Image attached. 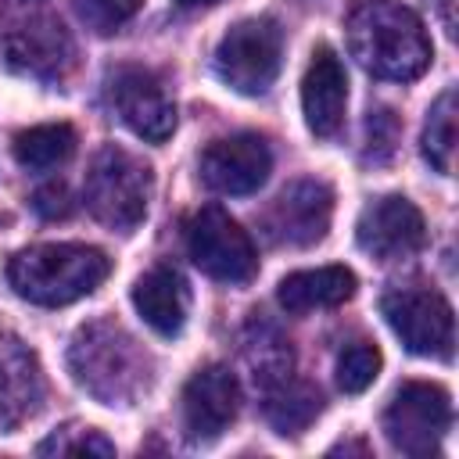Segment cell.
I'll list each match as a JSON object with an SVG mask.
<instances>
[{
  "mask_svg": "<svg viewBox=\"0 0 459 459\" xmlns=\"http://www.w3.org/2000/svg\"><path fill=\"white\" fill-rule=\"evenodd\" d=\"M355 240L377 262H402L427 244V222L409 197L387 194L362 208L355 222Z\"/></svg>",
  "mask_w": 459,
  "mask_h": 459,
  "instance_id": "7c38bea8",
  "label": "cell"
},
{
  "mask_svg": "<svg viewBox=\"0 0 459 459\" xmlns=\"http://www.w3.org/2000/svg\"><path fill=\"white\" fill-rule=\"evenodd\" d=\"M280 65H283V32L273 18H244L215 47L219 79L244 97H262L276 82Z\"/></svg>",
  "mask_w": 459,
  "mask_h": 459,
  "instance_id": "8992f818",
  "label": "cell"
},
{
  "mask_svg": "<svg viewBox=\"0 0 459 459\" xmlns=\"http://www.w3.org/2000/svg\"><path fill=\"white\" fill-rule=\"evenodd\" d=\"M32 208L43 215V219H65V215H72V194H68V186L61 183V179H54V183H43L36 194H32Z\"/></svg>",
  "mask_w": 459,
  "mask_h": 459,
  "instance_id": "4316f807",
  "label": "cell"
},
{
  "mask_svg": "<svg viewBox=\"0 0 459 459\" xmlns=\"http://www.w3.org/2000/svg\"><path fill=\"white\" fill-rule=\"evenodd\" d=\"M14 161L29 172H50L75 154V129L68 122H47L14 136Z\"/></svg>",
  "mask_w": 459,
  "mask_h": 459,
  "instance_id": "ffe728a7",
  "label": "cell"
},
{
  "mask_svg": "<svg viewBox=\"0 0 459 459\" xmlns=\"http://www.w3.org/2000/svg\"><path fill=\"white\" fill-rule=\"evenodd\" d=\"M441 7H445V25H448V32H455V14H452V0H441Z\"/></svg>",
  "mask_w": 459,
  "mask_h": 459,
  "instance_id": "83f0119b",
  "label": "cell"
},
{
  "mask_svg": "<svg viewBox=\"0 0 459 459\" xmlns=\"http://www.w3.org/2000/svg\"><path fill=\"white\" fill-rule=\"evenodd\" d=\"M348 50L377 79H420L434 57L430 36L416 11L398 0H362L348 14Z\"/></svg>",
  "mask_w": 459,
  "mask_h": 459,
  "instance_id": "6da1fadb",
  "label": "cell"
},
{
  "mask_svg": "<svg viewBox=\"0 0 459 459\" xmlns=\"http://www.w3.org/2000/svg\"><path fill=\"white\" fill-rule=\"evenodd\" d=\"M380 312L398 341L423 359H452L455 344V316L445 294L430 287H391L380 298Z\"/></svg>",
  "mask_w": 459,
  "mask_h": 459,
  "instance_id": "52a82bcc",
  "label": "cell"
},
{
  "mask_svg": "<svg viewBox=\"0 0 459 459\" xmlns=\"http://www.w3.org/2000/svg\"><path fill=\"white\" fill-rule=\"evenodd\" d=\"M380 366H384V359H380V348H377V344H369V341H351V344H344L341 355H337V387H341L344 394H362V391L377 380Z\"/></svg>",
  "mask_w": 459,
  "mask_h": 459,
  "instance_id": "603a6c76",
  "label": "cell"
},
{
  "mask_svg": "<svg viewBox=\"0 0 459 459\" xmlns=\"http://www.w3.org/2000/svg\"><path fill=\"white\" fill-rule=\"evenodd\" d=\"M355 294V273L348 265H319V269H298L287 273L276 287V301L290 316L337 308Z\"/></svg>",
  "mask_w": 459,
  "mask_h": 459,
  "instance_id": "ac0fdd59",
  "label": "cell"
},
{
  "mask_svg": "<svg viewBox=\"0 0 459 459\" xmlns=\"http://www.w3.org/2000/svg\"><path fill=\"white\" fill-rule=\"evenodd\" d=\"M273 172V151L258 133H233L204 147L201 154V179L215 194L244 197L255 194Z\"/></svg>",
  "mask_w": 459,
  "mask_h": 459,
  "instance_id": "4fadbf2b",
  "label": "cell"
},
{
  "mask_svg": "<svg viewBox=\"0 0 459 459\" xmlns=\"http://www.w3.org/2000/svg\"><path fill=\"white\" fill-rule=\"evenodd\" d=\"M179 409L190 441H215L240 412V384L226 366H204L186 380Z\"/></svg>",
  "mask_w": 459,
  "mask_h": 459,
  "instance_id": "5bb4252c",
  "label": "cell"
},
{
  "mask_svg": "<svg viewBox=\"0 0 459 459\" xmlns=\"http://www.w3.org/2000/svg\"><path fill=\"white\" fill-rule=\"evenodd\" d=\"M72 380L100 405H133L151 384V359L115 319H93L68 344Z\"/></svg>",
  "mask_w": 459,
  "mask_h": 459,
  "instance_id": "7a4b0ae2",
  "label": "cell"
},
{
  "mask_svg": "<svg viewBox=\"0 0 459 459\" xmlns=\"http://www.w3.org/2000/svg\"><path fill=\"white\" fill-rule=\"evenodd\" d=\"M151 190H154L151 165L140 161L136 154L108 143L93 154V161L86 169L82 201L100 226L118 230V233H133L147 215Z\"/></svg>",
  "mask_w": 459,
  "mask_h": 459,
  "instance_id": "5b68a950",
  "label": "cell"
},
{
  "mask_svg": "<svg viewBox=\"0 0 459 459\" xmlns=\"http://www.w3.org/2000/svg\"><path fill=\"white\" fill-rule=\"evenodd\" d=\"M333 219V190L323 179H294L265 212V233L280 247H312Z\"/></svg>",
  "mask_w": 459,
  "mask_h": 459,
  "instance_id": "8fae6325",
  "label": "cell"
},
{
  "mask_svg": "<svg viewBox=\"0 0 459 459\" xmlns=\"http://www.w3.org/2000/svg\"><path fill=\"white\" fill-rule=\"evenodd\" d=\"M176 4H183V7H201V4H215V0H176Z\"/></svg>",
  "mask_w": 459,
  "mask_h": 459,
  "instance_id": "f1b7e54d",
  "label": "cell"
},
{
  "mask_svg": "<svg viewBox=\"0 0 459 459\" xmlns=\"http://www.w3.org/2000/svg\"><path fill=\"white\" fill-rule=\"evenodd\" d=\"M133 305L140 312V319L161 333V337H176L186 326V312H190V290L186 280L172 269V265H154L147 269L136 283H133Z\"/></svg>",
  "mask_w": 459,
  "mask_h": 459,
  "instance_id": "e0dca14e",
  "label": "cell"
},
{
  "mask_svg": "<svg viewBox=\"0 0 459 459\" xmlns=\"http://www.w3.org/2000/svg\"><path fill=\"white\" fill-rule=\"evenodd\" d=\"M366 143H369L366 158H373V161H387L391 158V151L398 143V118H394V111L373 108L366 115Z\"/></svg>",
  "mask_w": 459,
  "mask_h": 459,
  "instance_id": "484cf974",
  "label": "cell"
},
{
  "mask_svg": "<svg viewBox=\"0 0 459 459\" xmlns=\"http://www.w3.org/2000/svg\"><path fill=\"white\" fill-rule=\"evenodd\" d=\"M423 158L441 172L452 176L455 165V90H445L430 111H427V126H423Z\"/></svg>",
  "mask_w": 459,
  "mask_h": 459,
  "instance_id": "7402d4cb",
  "label": "cell"
},
{
  "mask_svg": "<svg viewBox=\"0 0 459 459\" xmlns=\"http://www.w3.org/2000/svg\"><path fill=\"white\" fill-rule=\"evenodd\" d=\"M36 452L39 455H115V445L93 427H65V430H54L47 441H39Z\"/></svg>",
  "mask_w": 459,
  "mask_h": 459,
  "instance_id": "cb8c5ba5",
  "label": "cell"
},
{
  "mask_svg": "<svg viewBox=\"0 0 459 459\" xmlns=\"http://www.w3.org/2000/svg\"><path fill=\"white\" fill-rule=\"evenodd\" d=\"M344 108H348V75L341 57L333 54V47H316L308 72L301 79V111H305V126L330 140L341 133L344 126Z\"/></svg>",
  "mask_w": 459,
  "mask_h": 459,
  "instance_id": "2e32d148",
  "label": "cell"
},
{
  "mask_svg": "<svg viewBox=\"0 0 459 459\" xmlns=\"http://www.w3.org/2000/svg\"><path fill=\"white\" fill-rule=\"evenodd\" d=\"M111 273V258L90 244H32L7 262V283L32 305H72L93 294Z\"/></svg>",
  "mask_w": 459,
  "mask_h": 459,
  "instance_id": "3957f363",
  "label": "cell"
},
{
  "mask_svg": "<svg viewBox=\"0 0 459 459\" xmlns=\"http://www.w3.org/2000/svg\"><path fill=\"white\" fill-rule=\"evenodd\" d=\"M108 97L118 118L151 143H161L176 129V104L165 90V82L140 65H118L108 75Z\"/></svg>",
  "mask_w": 459,
  "mask_h": 459,
  "instance_id": "30bf717a",
  "label": "cell"
},
{
  "mask_svg": "<svg viewBox=\"0 0 459 459\" xmlns=\"http://www.w3.org/2000/svg\"><path fill=\"white\" fill-rule=\"evenodd\" d=\"M75 43L47 0H11L0 18V65L32 79H61L72 68Z\"/></svg>",
  "mask_w": 459,
  "mask_h": 459,
  "instance_id": "277c9868",
  "label": "cell"
},
{
  "mask_svg": "<svg viewBox=\"0 0 459 459\" xmlns=\"http://www.w3.org/2000/svg\"><path fill=\"white\" fill-rule=\"evenodd\" d=\"M244 359L258 387H273L276 380L290 377V366H294L290 344L269 323H251V337L244 341Z\"/></svg>",
  "mask_w": 459,
  "mask_h": 459,
  "instance_id": "44dd1931",
  "label": "cell"
},
{
  "mask_svg": "<svg viewBox=\"0 0 459 459\" xmlns=\"http://www.w3.org/2000/svg\"><path fill=\"white\" fill-rule=\"evenodd\" d=\"M323 409V398L312 384L283 377L273 387H262V412L276 434H301Z\"/></svg>",
  "mask_w": 459,
  "mask_h": 459,
  "instance_id": "d6986e66",
  "label": "cell"
},
{
  "mask_svg": "<svg viewBox=\"0 0 459 459\" xmlns=\"http://www.w3.org/2000/svg\"><path fill=\"white\" fill-rule=\"evenodd\" d=\"M43 402V373L36 351L11 330L0 326V434L25 423Z\"/></svg>",
  "mask_w": 459,
  "mask_h": 459,
  "instance_id": "9a60e30c",
  "label": "cell"
},
{
  "mask_svg": "<svg viewBox=\"0 0 459 459\" xmlns=\"http://www.w3.org/2000/svg\"><path fill=\"white\" fill-rule=\"evenodd\" d=\"M452 427V398L441 384L409 380L384 409V434L402 455H437L445 430Z\"/></svg>",
  "mask_w": 459,
  "mask_h": 459,
  "instance_id": "ba28073f",
  "label": "cell"
},
{
  "mask_svg": "<svg viewBox=\"0 0 459 459\" xmlns=\"http://www.w3.org/2000/svg\"><path fill=\"white\" fill-rule=\"evenodd\" d=\"M72 4H75V14L86 22V29L108 36L118 25H126L140 11L143 0H72Z\"/></svg>",
  "mask_w": 459,
  "mask_h": 459,
  "instance_id": "d4e9b609",
  "label": "cell"
},
{
  "mask_svg": "<svg viewBox=\"0 0 459 459\" xmlns=\"http://www.w3.org/2000/svg\"><path fill=\"white\" fill-rule=\"evenodd\" d=\"M183 240H186L190 262L212 280L244 283L258 273V251H255L247 230H240V222L230 219L215 204L190 215Z\"/></svg>",
  "mask_w": 459,
  "mask_h": 459,
  "instance_id": "9c48e42d",
  "label": "cell"
}]
</instances>
